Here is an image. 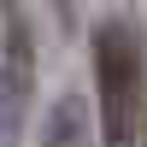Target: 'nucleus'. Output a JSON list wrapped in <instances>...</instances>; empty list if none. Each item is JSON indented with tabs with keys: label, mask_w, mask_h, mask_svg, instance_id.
<instances>
[{
	"label": "nucleus",
	"mask_w": 147,
	"mask_h": 147,
	"mask_svg": "<svg viewBox=\"0 0 147 147\" xmlns=\"http://www.w3.org/2000/svg\"><path fill=\"white\" fill-rule=\"evenodd\" d=\"M94 94L100 147H147V47L124 18L94 30Z\"/></svg>",
	"instance_id": "1"
},
{
	"label": "nucleus",
	"mask_w": 147,
	"mask_h": 147,
	"mask_svg": "<svg viewBox=\"0 0 147 147\" xmlns=\"http://www.w3.org/2000/svg\"><path fill=\"white\" fill-rule=\"evenodd\" d=\"M41 147H94V124H88V106H82V94H65V100L47 112Z\"/></svg>",
	"instance_id": "2"
},
{
	"label": "nucleus",
	"mask_w": 147,
	"mask_h": 147,
	"mask_svg": "<svg viewBox=\"0 0 147 147\" xmlns=\"http://www.w3.org/2000/svg\"><path fill=\"white\" fill-rule=\"evenodd\" d=\"M0 147H24V82L0 71Z\"/></svg>",
	"instance_id": "3"
}]
</instances>
